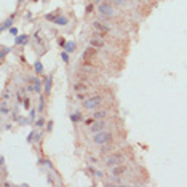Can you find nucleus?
Wrapping results in <instances>:
<instances>
[{
    "mask_svg": "<svg viewBox=\"0 0 187 187\" xmlns=\"http://www.w3.org/2000/svg\"><path fill=\"white\" fill-rule=\"evenodd\" d=\"M112 138H114V134H112L110 131H107V130H104V131L94 133L93 142H94V144H98V146H104V144H107V142H110Z\"/></svg>",
    "mask_w": 187,
    "mask_h": 187,
    "instance_id": "obj_1",
    "label": "nucleus"
},
{
    "mask_svg": "<svg viewBox=\"0 0 187 187\" xmlns=\"http://www.w3.org/2000/svg\"><path fill=\"white\" fill-rule=\"evenodd\" d=\"M125 162H127V157H125L123 154H120V152H115V154L109 155V157L106 158V166L114 168V166H117V165H123Z\"/></svg>",
    "mask_w": 187,
    "mask_h": 187,
    "instance_id": "obj_2",
    "label": "nucleus"
},
{
    "mask_svg": "<svg viewBox=\"0 0 187 187\" xmlns=\"http://www.w3.org/2000/svg\"><path fill=\"white\" fill-rule=\"evenodd\" d=\"M98 11H99V15H101L102 18H112V16H115V8L109 2H101L99 3Z\"/></svg>",
    "mask_w": 187,
    "mask_h": 187,
    "instance_id": "obj_3",
    "label": "nucleus"
},
{
    "mask_svg": "<svg viewBox=\"0 0 187 187\" xmlns=\"http://www.w3.org/2000/svg\"><path fill=\"white\" fill-rule=\"evenodd\" d=\"M102 96H99V94H96V96H91L88 99H85L83 101V107L88 109V110H91V109H96L98 106H101L102 104Z\"/></svg>",
    "mask_w": 187,
    "mask_h": 187,
    "instance_id": "obj_4",
    "label": "nucleus"
},
{
    "mask_svg": "<svg viewBox=\"0 0 187 187\" xmlns=\"http://www.w3.org/2000/svg\"><path fill=\"white\" fill-rule=\"evenodd\" d=\"M107 121L106 120H98L96 123L90 125V131L91 133H99V131H104V130H107Z\"/></svg>",
    "mask_w": 187,
    "mask_h": 187,
    "instance_id": "obj_5",
    "label": "nucleus"
},
{
    "mask_svg": "<svg viewBox=\"0 0 187 187\" xmlns=\"http://www.w3.org/2000/svg\"><path fill=\"white\" fill-rule=\"evenodd\" d=\"M93 27L99 32V35H101V37L107 35L109 30H110V27H109V26H106L104 23H99V21H94V23H93Z\"/></svg>",
    "mask_w": 187,
    "mask_h": 187,
    "instance_id": "obj_6",
    "label": "nucleus"
},
{
    "mask_svg": "<svg viewBox=\"0 0 187 187\" xmlns=\"http://www.w3.org/2000/svg\"><path fill=\"white\" fill-rule=\"evenodd\" d=\"M96 48L94 46H90V48H86L85 50V53H83V61H86V63H91L93 59H96Z\"/></svg>",
    "mask_w": 187,
    "mask_h": 187,
    "instance_id": "obj_7",
    "label": "nucleus"
},
{
    "mask_svg": "<svg viewBox=\"0 0 187 187\" xmlns=\"http://www.w3.org/2000/svg\"><path fill=\"white\" fill-rule=\"evenodd\" d=\"M127 173V165H117L112 168V177H121V174Z\"/></svg>",
    "mask_w": 187,
    "mask_h": 187,
    "instance_id": "obj_8",
    "label": "nucleus"
},
{
    "mask_svg": "<svg viewBox=\"0 0 187 187\" xmlns=\"http://www.w3.org/2000/svg\"><path fill=\"white\" fill-rule=\"evenodd\" d=\"M90 45L94 46V48H102V46H104V42H102L101 35H99V34H96L94 37H91V38H90Z\"/></svg>",
    "mask_w": 187,
    "mask_h": 187,
    "instance_id": "obj_9",
    "label": "nucleus"
},
{
    "mask_svg": "<svg viewBox=\"0 0 187 187\" xmlns=\"http://www.w3.org/2000/svg\"><path fill=\"white\" fill-rule=\"evenodd\" d=\"M88 90V83L86 82H77L74 83V91H86Z\"/></svg>",
    "mask_w": 187,
    "mask_h": 187,
    "instance_id": "obj_10",
    "label": "nucleus"
},
{
    "mask_svg": "<svg viewBox=\"0 0 187 187\" xmlns=\"http://www.w3.org/2000/svg\"><path fill=\"white\" fill-rule=\"evenodd\" d=\"M93 117H94L96 120H104V118L107 117V110H104V109H102V110H96V112L93 114Z\"/></svg>",
    "mask_w": 187,
    "mask_h": 187,
    "instance_id": "obj_11",
    "label": "nucleus"
},
{
    "mask_svg": "<svg viewBox=\"0 0 187 187\" xmlns=\"http://www.w3.org/2000/svg\"><path fill=\"white\" fill-rule=\"evenodd\" d=\"M54 23L58 24V26H66V24L69 23V21H67V18H66V16H58V18L54 19Z\"/></svg>",
    "mask_w": 187,
    "mask_h": 187,
    "instance_id": "obj_12",
    "label": "nucleus"
},
{
    "mask_svg": "<svg viewBox=\"0 0 187 187\" xmlns=\"http://www.w3.org/2000/svg\"><path fill=\"white\" fill-rule=\"evenodd\" d=\"M74 50H75V43H74V42H69L67 45H66V51H69V53H72Z\"/></svg>",
    "mask_w": 187,
    "mask_h": 187,
    "instance_id": "obj_13",
    "label": "nucleus"
},
{
    "mask_svg": "<svg viewBox=\"0 0 187 187\" xmlns=\"http://www.w3.org/2000/svg\"><path fill=\"white\" fill-rule=\"evenodd\" d=\"M45 90H46V93H50V90H51V77H50V79H46V86H45Z\"/></svg>",
    "mask_w": 187,
    "mask_h": 187,
    "instance_id": "obj_14",
    "label": "nucleus"
},
{
    "mask_svg": "<svg viewBox=\"0 0 187 187\" xmlns=\"http://www.w3.org/2000/svg\"><path fill=\"white\" fill-rule=\"evenodd\" d=\"M16 42H18V43H26V42H27V35H23V37H19Z\"/></svg>",
    "mask_w": 187,
    "mask_h": 187,
    "instance_id": "obj_15",
    "label": "nucleus"
},
{
    "mask_svg": "<svg viewBox=\"0 0 187 187\" xmlns=\"http://www.w3.org/2000/svg\"><path fill=\"white\" fill-rule=\"evenodd\" d=\"M71 118H72V121H79L80 120V114H74V115H71Z\"/></svg>",
    "mask_w": 187,
    "mask_h": 187,
    "instance_id": "obj_16",
    "label": "nucleus"
},
{
    "mask_svg": "<svg viewBox=\"0 0 187 187\" xmlns=\"http://www.w3.org/2000/svg\"><path fill=\"white\" fill-rule=\"evenodd\" d=\"M2 114H3V115H7V114H8V109H7V104H5V102L2 104Z\"/></svg>",
    "mask_w": 187,
    "mask_h": 187,
    "instance_id": "obj_17",
    "label": "nucleus"
},
{
    "mask_svg": "<svg viewBox=\"0 0 187 187\" xmlns=\"http://www.w3.org/2000/svg\"><path fill=\"white\" fill-rule=\"evenodd\" d=\"M35 69H37V71H38V72H42V71H43V67H42V64H40V63H38V61H37V63H35Z\"/></svg>",
    "mask_w": 187,
    "mask_h": 187,
    "instance_id": "obj_18",
    "label": "nucleus"
},
{
    "mask_svg": "<svg viewBox=\"0 0 187 187\" xmlns=\"http://www.w3.org/2000/svg\"><path fill=\"white\" fill-rule=\"evenodd\" d=\"M93 11V3H88V5H86V13H91Z\"/></svg>",
    "mask_w": 187,
    "mask_h": 187,
    "instance_id": "obj_19",
    "label": "nucleus"
},
{
    "mask_svg": "<svg viewBox=\"0 0 187 187\" xmlns=\"http://www.w3.org/2000/svg\"><path fill=\"white\" fill-rule=\"evenodd\" d=\"M63 59H64V63H69V56L66 53H63Z\"/></svg>",
    "mask_w": 187,
    "mask_h": 187,
    "instance_id": "obj_20",
    "label": "nucleus"
},
{
    "mask_svg": "<svg viewBox=\"0 0 187 187\" xmlns=\"http://www.w3.org/2000/svg\"><path fill=\"white\" fill-rule=\"evenodd\" d=\"M114 3H117V5H123V0H112Z\"/></svg>",
    "mask_w": 187,
    "mask_h": 187,
    "instance_id": "obj_21",
    "label": "nucleus"
},
{
    "mask_svg": "<svg viewBox=\"0 0 187 187\" xmlns=\"http://www.w3.org/2000/svg\"><path fill=\"white\" fill-rule=\"evenodd\" d=\"M59 45L64 46V45H66V40H64V38H59Z\"/></svg>",
    "mask_w": 187,
    "mask_h": 187,
    "instance_id": "obj_22",
    "label": "nucleus"
},
{
    "mask_svg": "<svg viewBox=\"0 0 187 187\" xmlns=\"http://www.w3.org/2000/svg\"><path fill=\"white\" fill-rule=\"evenodd\" d=\"M10 32L13 34V35H16V34H18V30H16V29H10Z\"/></svg>",
    "mask_w": 187,
    "mask_h": 187,
    "instance_id": "obj_23",
    "label": "nucleus"
}]
</instances>
